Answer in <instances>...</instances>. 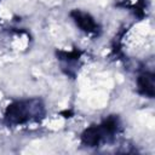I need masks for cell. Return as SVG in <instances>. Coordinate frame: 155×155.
Returning <instances> with one entry per match:
<instances>
[{"label":"cell","instance_id":"4","mask_svg":"<svg viewBox=\"0 0 155 155\" xmlns=\"http://www.w3.org/2000/svg\"><path fill=\"white\" fill-rule=\"evenodd\" d=\"M138 92L142 96L153 98L154 97V74L151 71H144L137 78Z\"/></svg>","mask_w":155,"mask_h":155},{"label":"cell","instance_id":"3","mask_svg":"<svg viewBox=\"0 0 155 155\" xmlns=\"http://www.w3.org/2000/svg\"><path fill=\"white\" fill-rule=\"evenodd\" d=\"M70 17L75 22V24L87 34H96L99 29V25L97 24L94 18L87 12L80 10H73L70 12Z\"/></svg>","mask_w":155,"mask_h":155},{"label":"cell","instance_id":"1","mask_svg":"<svg viewBox=\"0 0 155 155\" xmlns=\"http://www.w3.org/2000/svg\"><path fill=\"white\" fill-rule=\"evenodd\" d=\"M45 115L44 103L39 98L15 101L7 105L4 121L8 126L24 125L30 121H39Z\"/></svg>","mask_w":155,"mask_h":155},{"label":"cell","instance_id":"2","mask_svg":"<svg viewBox=\"0 0 155 155\" xmlns=\"http://www.w3.org/2000/svg\"><path fill=\"white\" fill-rule=\"evenodd\" d=\"M120 128V121L116 116L111 115L102 121L99 125H93L84 130L81 133V143L85 147H98L102 143L107 142L114 134L119 132Z\"/></svg>","mask_w":155,"mask_h":155}]
</instances>
